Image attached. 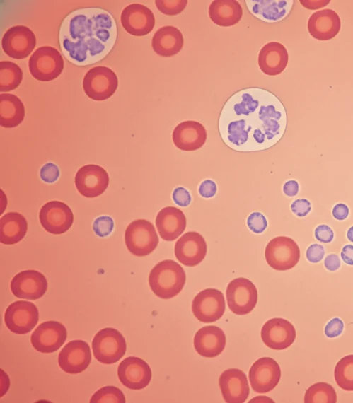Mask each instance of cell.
Returning a JSON list of instances; mask_svg holds the SVG:
<instances>
[{
  "label": "cell",
  "instance_id": "obj_14",
  "mask_svg": "<svg viewBox=\"0 0 353 403\" xmlns=\"http://www.w3.org/2000/svg\"><path fill=\"white\" fill-rule=\"evenodd\" d=\"M67 337L66 327L57 321H46L40 324L32 333L30 342L33 348L44 354L57 351Z\"/></svg>",
  "mask_w": 353,
  "mask_h": 403
},
{
  "label": "cell",
  "instance_id": "obj_44",
  "mask_svg": "<svg viewBox=\"0 0 353 403\" xmlns=\"http://www.w3.org/2000/svg\"><path fill=\"white\" fill-rule=\"evenodd\" d=\"M173 199L180 206H187L191 202V196L189 192L184 187H176L172 194Z\"/></svg>",
  "mask_w": 353,
  "mask_h": 403
},
{
  "label": "cell",
  "instance_id": "obj_49",
  "mask_svg": "<svg viewBox=\"0 0 353 403\" xmlns=\"http://www.w3.org/2000/svg\"><path fill=\"white\" fill-rule=\"evenodd\" d=\"M340 259L335 254H330L328 255L324 261L325 268L329 271H336L340 267Z\"/></svg>",
  "mask_w": 353,
  "mask_h": 403
},
{
  "label": "cell",
  "instance_id": "obj_12",
  "mask_svg": "<svg viewBox=\"0 0 353 403\" xmlns=\"http://www.w3.org/2000/svg\"><path fill=\"white\" fill-rule=\"evenodd\" d=\"M36 37L25 25H16L8 29L1 39L3 51L10 57L22 59L28 57L35 49Z\"/></svg>",
  "mask_w": 353,
  "mask_h": 403
},
{
  "label": "cell",
  "instance_id": "obj_33",
  "mask_svg": "<svg viewBox=\"0 0 353 403\" xmlns=\"http://www.w3.org/2000/svg\"><path fill=\"white\" fill-rule=\"evenodd\" d=\"M25 117V107L22 101L9 93L0 95V124L4 128H13L19 125Z\"/></svg>",
  "mask_w": 353,
  "mask_h": 403
},
{
  "label": "cell",
  "instance_id": "obj_32",
  "mask_svg": "<svg viewBox=\"0 0 353 403\" xmlns=\"http://www.w3.org/2000/svg\"><path fill=\"white\" fill-rule=\"evenodd\" d=\"M28 223L18 212H8L0 220V241L5 245H13L21 241L26 234Z\"/></svg>",
  "mask_w": 353,
  "mask_h": 403
},
{
  "label": "cell",
  "instance_id": "obj_50",
  "mask_svg": "<svg viewBox=\"0 0 353 403\" xmlns=\"http://www.w3.org/2000/svg\"><path fill=\"white\" fill-rule=\"evenodd\" d=\"M299 183L296 180H289L283 186L284 193L289 197H294L298 194Z\"/></svg>",
  "mask_w": 353,
  "mask_h": 403
},
{
  "label": "cell",
  "instance_id": "obj_43",
  "mask_svg": "<svg viewBox=\"0 0 353 403\" xmlns=\"http://www.w3.org/2000/svg\"><path fill=\"white\" fill-rule=\"evenodd\" d=\"M292 212L299 217L306 216L311 210V202L306 199H299L291 205Z\"/></svg>",
  "mask_w": 353,
  "mask_h": 403
},
{
  "label": "cell",
  "instance_id": "obj_38",
  "mask_svg": "<svg viewBox=\"0 0 353 403\" xmlns=\"http://www.w3.org/2000/svg\"><path fill=\"white\" fill-rule=\"evenodd\" d=\"M158 9L163 14L175 16L181 13L187 6V0H156Z\"/></svg>",
  "mask_w": 353,
  "mask_h": 403
},
{
  "label": "cell",
  "instance_id": "obj_24",
  "mask_svg": "<svg viewBox=\"0 0 353 403\" xmlns=\"http://www.w3.org/2000/svg\"><path fill=\"white\" fill-rule=\"evenodd\" d=\"M172 139L175 146L180 150L196 151L204 144L207 132L204 127L198 122L185 121L175 127Z\"/></svg>",
  "mask_w": 353,
  "mask_h": 403
},
{
  "label": "cell",
  "instance_id": "obj_34",
  "mask_svg": "<svg viewBox=\"0 0 353 403\" xmlns=\"http://www.w3.org/2000/svg\"><path fill=\"white\" fill-rule=\"evenodd\" d=\"M23 71L19 66L9 61L0 62V91L16 89L21 83Z\"/></svg>",
  "mask_w": 353,
  "mask_h": 403
},
{
  "label": "cell",
  "instance_id": "obj_52",
  "mask_svg": "<svg viewBox=\"0 0 353 403\" xmlns=\"http://www.w3.org/2000/svg\"><path fill=\"white\" fill-rule=\"evenodd\" d=\"M301 4L309 9H316L326 6L330 1H300Z\"/></svg>",
  "mask_w": 353,
  "mask_h": 403
},
{
  "label": "cell",
  "instance_id": "obj_2",
  "mask_svg": "<svg viewBox=\"0 0 353 403\" xmlns=\"http://www.w3.org/2000/svg\"><path fill=\"white\" fill-rule=\"evenodd\" d=\"M117 37L116 22L98 7L76 9L63 19L59 31L60 49L72 64L85 66L105 58Z\"/></svg>",
  "mask_w": 353,
  "mask_h": 403
},
{
  "label": "cell",
  "instance_id": "obj_31",
  "mask_svg": "<svg viewBox=\"0 0 353 403\" xmlns=\"http://www.w3.org/2000/svg\"><path fill=\"white\" fill-rule=\"evenodd\" d=\"M209 16L215 24L228 27L239 22L243 16V9L237 1L215 0L209 5Z\"/></svg>",
  "mask_w": 353,
  "mask_h": 403
},
{
  "label": "cell",
  "instance_id": "obj_1",
  "mask_svg": "<svg viewBox=\"0 0 353 403\" xmlns=\"http://www.w3.org/2000/svg\"><path fill=\"white\" fill-rule=\"evenodd\" d=\"M287 117L281 100L272 92L250 87L233 93L224 104L218 119L222 141L240 152L260 151L283 136Z\"/></svg>",
  "mask_w": 353,
  "mask_h": 403
},
{
  "label": "cell",
  "instance_id": "obj_48",
  "mask_svg": "<svg viewBox=\"0 0 353 403\" xmlns=\"http://www.w3.org/2000/svg\"><path fill=\"white\" fill-rule=\"evenodd\" d=\"M333 217L339 221L345 220L349 215V208L343 203H339L334 206L332 211Z\"/></svg>",
  "mask_w": 353,
  "mask_h": 403
},
{
  "label": "cell",
  "instance_id": "obj_18",
  "mask_svg": "<svg viewBox=\"0 0 353 403\" xmlns=\"http://www.w3.org/2000/svg\"><path fill=\"white\" fill-rule=\"evenodd\" d=\"M296 329L288 320L275 317L267 321L261 329L263 343L274 350H283L289 347L296 339Z\"/></svg>",
  "mask_w": 353,
  "mask_h": 403
},
{
  "label": "cell",
  "instance_id": "obj_11",
  "mask_svg": "<svg viewBox=\"0 0 353 403\" xmlns=\"http://www.w3.org/2000/svg\"><path fill=\"white\" fill-rule=\"evenodd\" d=\"M226 308L222 292L207 288L198 293L192 303L195 317L202 322H212L220 319Z\"/></svg>",
  "mask_w": 353,
  "mask_h": 403
},
{
  "label": "cell",
  "instance_id": "obj_8",
  "mask_svg": "<svg viewBox=\"0 0 353 403\" xmlns=\"http://www.w3.org/2000/svg\"><path fill=\"white\" fill-rule=\"evenodd\" d=\"M267 263L272 269L285 271L296 265L300 259V250L291 238L278 236L272 239L265 247Z\"/></svg>",
  "mask_w": 353,
  "mask_h": 403
},
{
  "label": "cell",
  "instance_id": "obj_27",
  "mask_svg": "<svg viewBox=\"0 0 353 403\" xmlns=\"http://www.w3.org/2000/svg\"><path fill=\"white\" fill-rule=\"evenodd\" d=\"M186 223L183 212L174 206L163 208L156 218V226L159 235L166 241L177 239L185 230Z\"/></svg>",
  "mask_w": 353,
  "mask_h": 403
},
{
  "label": "cell",
  "instance_id": "obj_15",
  "mask_svg": "<svg viewBox=\"0 0 353 403\" xmlns=\"http://www.w3.org/2000/svg\"><path fill=\"white\" fill-rule=\"evenodd\" d=\"M281 370L276 361L270 357L257 360L250 368L249 379L252 389L258 393H267L279 383Z\"/></svg>",
  "mask_w": 353,
  "mask_h": 403
},
{
  "label": "cell",
  "instance_id": "obj_41",
  "mask_svg": "<svg viewBox=\"0 0 353 403\" xmlns=\"http://www.w3.org/2000/svg\"><path fill=\"white\" fill-rule=\"evenodd\" d=\"M59 175V170L54 163H47L40 169V177L46 182L52 183L55 182Z\"/></svg>",
  "mask_w": 353,
  "mask_h": 403
},
{
  "label": "cell",
  "instance_id": "obj_4",
  "mask_svg": "<svg viewBox=\"0 0 353 403\" xmlns=\"http://www.w3.org/2000/svg\"><path fill=\"white\" fill-rule=\"evenodd\" d=\"M92 349L97 361L104 364H112L117 362L125 355L126 341L117 329L106 327L94 336Z\"/></svg>",
  "mask_w": 353,
  "mask_h": 403
},
{
  "label": "cell",
  "instance_id": "obj_51",
  "mask_svg": "<svg viewBox=\"0 0 353 403\" xmlns=\"http://www.w3.org/2000/svg\"><path fill=\"white\" fill-rule=\"evenodd\" d=\"M341 257L345 263L349 265H353V245H346L343 247L341 252Z\"/></svg>",
  "mask_w": 353,
  "mask_h": 403
},
{
  "label": "cell",
  "instance_id": "obj_9",
  "mask_svg": "<svg viewBox=\"0 0 353 403\" xmlns=\"http://www.w3.org/2000/svg\"><path fill=\"white\" fill-rule=\"evenodd\" d=\"M226 298L229 309L236 315H243L250 313L255 307L257 291L251 281L239 277L228 284Z\"/></svg>",
  "mask_w": 353,
  "mask_h": 403
},
{
  "label": "cell",
  "instance_id": "obj_20",
  "mask_svg": "<svg viewBox=\"0 0 353 403\" xmlns=\"http://www.w3.org/2000/svg\"><path fill=\"white\" fill-rule=\"evenodd\" d=\"M120 21L125 31L134 36L146 35L155 25L154 13L141 4L127 6L121 13Z\"/></svg>",
  "mask_w": 353,
  "mask_h": 403
},
{
  "label": "cell",
  "instance_id": "obj_35",
  "mask_svg": "<svg viewBox=\"0 0 353 403\" xmlns=\"http://www.w3.org/2000/svg\"><path fill=\"white\" fill-rule=\"evenodd\" d=\"M337 395L333 387L326 382H320L312 385L306 391L305 403H335Z\"/></svg>",
  "mask_w": 353,
  "mask_h": 403
},
{
  "label": "cell",
  "instance_id": "obj_42",
  "mask_svg": "<svg viewBox=\"0 0 353 403\" xmlns=\"http://www.w3.org/2000/svg\"><path fill=\"white\" fill-rule=\"evenodd\" d=\"M343 329V322L338 317H334L327 323L324 332L328 337L334 338L341 334Z\"/></svg>",
  "mask_w": 353,
  "mask_h": 403
},
{
  "label": "cell",
  "instance_id": "obj_37",
  "mask_svg": "<svg viewBox=\"0 0 353 403\" xmlns=\"http://www.w3.org/2000/svg\"><path fill=\"white\" fill-rule=\"evenodd\" d=\"M91 403H125V397L122 392L114 386H105L97 390L91 397Z\"/></svg>",
  "mask_w": 353,
  "mask_h": 403
},
{
  "label": "cell",
  "instance_id": "obj_23",
  "mask_svg": "<svg viewBox=\"0 0 353 403\" xmlns=\"http://www.w3.org/2000/svg\"><path fill=\"white\" fill-rule=\"evenodd\" d=\"M219 385L224 399L228 403H243L250 393L245 374L237 368L223 371L219 379Z\"/></svg>",
  "mask_w": 353,
  "mask_h": 403
},
{
  "label": "cell",
  "instance_id": "obj_26",
  "mask_svg": "<svg viewBox=\"0 0 353 403\" xmlns=\"http://www.w3.org/2000/svg\"><path fill=\"white\" fill-rule=\"evenodd\" d=\"M341 21L339 15L333 10L322 9L313 13L308 21V30L311 35L319 40H328L339 33Z\"/></svg>",
  "mask_w": 353,
  "mask_h": 403
},
{
  "label": "cell",
  "instance_id": "obj_39",
  "mask_svg": "<svg viewBox=\"0 0 353 403\" xmlns=\"http://www.w3.org/2000/svg\"><path fill=\"white\" fill-rule=\"evenodd\" d=\"M113 226L112 219L109 216H103L95 220L93 228L96 235L105 237L112 232Z\"/></svg>",
  "mask_w": 353,
  "mask_h": 403
},
{
  "label": "cell",
  "instance_id": "obj_17",
  "mask_svg": "<svg viewBox=\"0 0 353 403\" xmlns=\"http://www.w3.org/2000/svg\"><path fill=\"white\" fill-rule=\"evenodd\" d=\"M151 370L148 363L136 356H129L121 361L117 376L121 383L131 390L146 387L151 379Z\"/></svg>",
  "mask_w": 353,
  "mask_h": 403
},
{
  "label": "cell",
  "instance_id": "obj_16",
  "mask_svg": "<svg viewBox=\"0 0 353 403\" xmlns=\"http://www.w3.org/2000/svg\"><path fill=\"white\" fill-rule=\"evenodd\" d=\"M74 182L82 196L93 198L100 195L107 189L109 176L101 166L88 164L77 171Z\"/></svg>",
  "mask_w": 353,
  "mask_h": 403
},
{
  "label": "cell",
  "instance_id": "obj_10",
  "mask_svg": "<svg viewBox=\"0 0 353 403\" xmlns=\"http://www.w3.org/2000/svg\"><path fill=\"white\" fill-rule=\"evenodd\" d=\"M39 313L35 305L25 300H18L8 306L4 322L8 329L16 334L30 332L37 325Z\"/></svg>",
  "mask_w": 353,
  "mask_h": 403
},
{
  "label": "cell",
  "instance_id": "obj_36",
  "mask_svg": "<svg viewBox=\"0 0 353 403\" xmlns=\"http://www.w3.org/2000/svg\"><path fill=\"white\" fill-rule=\"evenodd\" d=\"M334 377L340 388L353 391V354L344 356L337 363Z\"/></svg>",
  "mask_w": 353,
  "mask_h": 403
},
{
  "label": "cell",
  "instance_id": "obj_53",
  "mask_svg": "<svg viewBox=\"0 0 353 403\" xmlns=\"http://www.w3.org/2000/svg\"><path fill=\"white\" fill-rule=\"evenodd\" d=\"M347 237L349 241L353 243V226L348 229Z\"/></svg>",
  "mask_w": 353,
  "mask_h": 403
},
{
  "label": "cell",
  "instance_id": "obj_47",
  "mask_svg": "<svg viewBox=\"0 0 353 403\" xmlns=\"http://www.w3.org/2000/svg\"><path fill=\"white\" fill-rule=\"evenodd\" d=\"M216 183L212 180H205L199 185V193L204 198H211L216 192Z\"/></svg>",
  "mask_w": 353,
  "mask_h": 403
},
{
  "label": "cell",
  "instance_id": "obj_3",
  "mask_svg": "<svg viewBox=\"0 0 353 403\" xmlns=\"http://www.w3.org/2000/svg\"><path fill=\"white\" fill-rule=\"evenodd\" d=\"M186 275L183 267L172 259L163 260L151 270L149 284L158 298L169 299L177 296L183 288Z\"/></svg>",
  "mask_w": 353,
  "mask_h": 403
},
{
  "label": "cell",
  "instance_id": "obj_30",
  "mask_svg": "<svg viewBox=\"0 0 353 403\" xmlns=\"http://www.w3.org/2000/svg\"><path fill=\"white\" fill-rule=\"evenodd\" d=\"M249 11L266 22L283 19L290 11L293 1L251 0L245 1Z\"/></svg>",
  "mask_w": 353,
  "mask_h": 403
},
{
  "label": "cell",
  "instance_id": "obj_25",
  "mask_svg": "<svg viewBox=\"0 0 353 403\" xmlns=\"http://www.w3.org/2000/svg\"><path fill=\"white\" fill-rule=\"evenodd\" d=\"M226 338L223 330L214 325L200 328L194 337L195 351L202 356L213 358L224 349Z\"/></svg>",
  "mask_w": 353,
  "mask_h": 403
},
{
  "label": "cell",
  "instance_id": "obj_28",
  "mask_svg": "<svg viewBox=\"0 0 353 403\" xmlns=\"http://www.w3.org/2000/svg\"><path fill=\"white\" fill-rule=\"evenodd\" d=\"M289 55L286 47L279 42H270L265 45L258 55L260 70L268 76L281 74L287 67Z\"/></svg>",
  "mask_w": 353,
  "mask_h": 403
},
{
  "label": "cell",
  "instance_id": "obj_13",
  "mask_svg": "<svg viewBox=\"0 0 353 403\" xmlns=\"http://www.w3.org/2000/svg\"><path fill=\"white\" fill-rule=\"evenodd\" d=\"M42 226L50 233L59 235L66 232L72 226L74 215L70 207L59 201L45 204L39 214Z\"/></svg>",
  "mask_w": 353,
  "mask_h": 403
},
{
  "label": "cell",
  "instance_id": "obj_6",
  "mask_svg": "<svg viewBox=\"0 0 353 403\" xmlns=\"http://www.w3.org/2000/svg\"><path fill=\"white\" fill-rule=\"evenodd\" d=\"M28 66L34 78L40 81H50L57 78L62 72L64 59L54 47L42 46L30 56Z\"/></svg>",
  "mask_w": 353,
  "mask_h": 403
},
{
  "label": "cell",
  "instance_id": "obj_7",
  "mask_svg": "<svg viewBox=\"0 0 353 403\" xmlns=\"http://www.w3.org/2000/svg\"><path fill=\"white\" fill-rule=\"evenodd\" d=\"M118 79L115 73L104 66L90 69L83 80V88L91 99L102 101L110 98L116 91Z\"/></svg>",
  "mask_w": 353,
  "mask_h": 403
},
{
  "label": "cell",
  "instance_id": "obj_21",
  "mask_svg": "<svg viewBox=\"0 0 353 403\" xmlns=\"http://www.w3.org/2000/svg\"><path fill=\"white\" fill-rule=\"evenodd\" d=\"M47 289L45 276L36 270H25L12 279L11 290L19 298L36 300L41 298Z\"/></svg>",
  "mask_w": 353,
  "mask_h": 403
},
{
  "label": "cell",
  "instance_id": "obj_5",
  "mask_svg": "<svg viewBox=\"0 0 353 403\" xmlns=\"http://www.w3.org/2000/svg\"><path fill=\"white\" fill-rule=\"evenodd\" d=\"M125 241L132 254L144 257L156 248L159 239L151 222L144 219H138L130 223L127 227Z\"/></svg>",
  "mask_w": 353,
  "mask_h": 403
},
{
  "label": "cell",
  "instance_id": "obj_19",
  "mask_svg": "<svg viewBox=\"0 0 353 403\" xmlns=\"http://www.w3.org/2000/svg\"><path fill=\"white\" fill-rule=\"evenodd\" d=\"M91 361V353L88 343L76 339L67 343L60 351L58 363L62 370L76 374L86 370Z\"/></svg>",
  "mask_w": 353,
  "mask_h": 403
},
{
  "label": "cell",
  "instance_id": "obj_29",
  "mask_svg": "<svg viewBox=\"0 0 353 403\" xmlns=\"http://www.w3.org/2000/svg\"><path fill=\"white\" fill-rule=\"evenodd\" d=\"M183 36L179 29L168 25L159 28L154 35L151 46L154 51L162 57L177 54L183 46Z\"/></svg>",
  "mask_w": 353,
  "mask_h": 403
},
{
  "label": "cell",
  "instance_id": "obj_22",
  "mask_svg": "<svg viewBox=\"0 0 353 403\" xmlns=\"http://www.w3.org/2000/svg\"><path fill=\"white\" fill-rule=\"evenodd\" d=\"M206 254V241L197 232H187L175 243V257L185 266L195 267L199 264L204 259Z\"/></svg>",
  "mask_w": 353,
  "mask_h": 403
},
{
  "label": "cell",
  "instance_id": "obj_45",
  "mask_svg": "<svg viewBox=\"0 0 353 403\" xmlns=\"http://www.w3.org/2000/svg\"><path fill=\"white\" fill-rule=\"evenodd\" d=\"M325 255V249L319 244L311 245L306 250V258L311 263H317L322 260Z\"/></svg>",
  "mask_w": 353,
  "mask_h": 403
},
{
  "label": "cell",
  "instance_id": "obj_46",
  "mask_svg": "<svg viewBox=\"0 0 353 403\" xmlns=\"http://www.w3.org/2000/svg\"><path fill=\"white\" fill-rule=\"evenodd\" d=\"M315 237L318 240L328 243L333 240L334 233L330 226L321 224L316 228Z\"/></svg>",
  "mask_w": 353,
  "mask_h": 403
},
{
  "label": "cell",
  "instance_id": "obj_40",
  "mask_svg": "<svg viewBox=\"0 0 353 403\" xmlns=\"http://www.w3.org/2000/svg\"><path fill=\"white\" fill-rule=\"evenodd\" d=\"M247 225L253 233H261L266 229L267 221L261 213L253 212L248 217Z\"/></svg>",
  "mask_w": 353,
  "mask_h": 403
}]
</instances>
